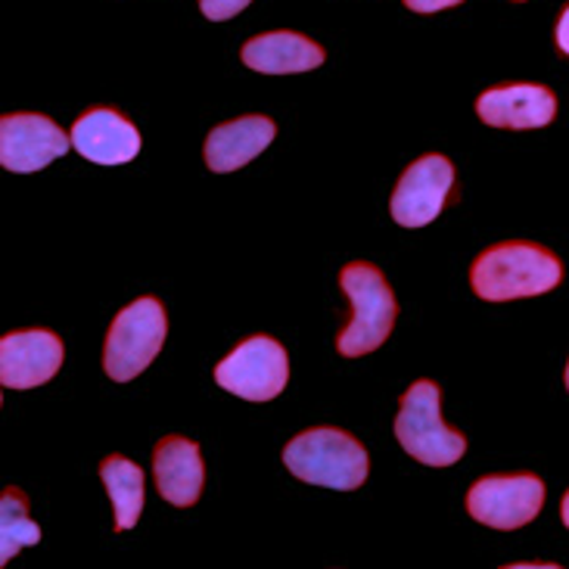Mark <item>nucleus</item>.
Wrapping results in <instances>:
<instances>
[{"label":"nucleus","mask_w":569,"mask_h":569,"mask_svg":"<svg viewBox=\"0 0 569 569\" xmlns=\"http://www.w3.org/2000/svg\"><path fill=\"white\" fill-rule=\"evenodd\" d=\"M339 287L349 296L355 315L352 323L339 333L337 352L346 358L377 352L389 339L396 318H399V302L380 274V268H373L370 262L346 264L339 274Z\"/></svg>","instance_id":"nucleus-3"},{"label":"nucleus","mask_w":569,"mask_h":569,"mask_svg":"<svg viewBox=\"0 0 569 569\" xmlns=\"http://www.w3.org/2000/svg\"><path fill=\"white\" fill-rule=\"evenodd\" d=\"M560 517H563V526L569 529V492L563 495V505H560Z\"/></svg>","instance_id":"nucleus-21"},{"label":"nucleus","mask_w":569,"mask_h":569,"mask_svg":"<svg viewBox=\"0 0 569 569\" xmlns=\"http://www.w3.org/2000/svg\"><path fill=\"white\" fill-rule=\"evenodd\" d=\"M72 147L97 166H124L140 153V134L116 109H91L72 124Z\"/></svg>","instance_id":"nucleus-12"},{"label":"nucleus","mask_w":569,"mask_h":569,"mask_svg":"<svg viewBox=\"0 0 569 569\" xmlns=\"http://www.w3.org/2000/svg\"><path fill=\"white\" fill-rule=\"evenodd\" d=\"M567 389H569V365H567Z\"/></svg>","instance_id":"nucleus-22"},{"label":"nucleus","mask_w":569,"mask_h":569,"mask_svg":"<svg viewBox=\"0 0 569 569\" xmlns=\"http://www.w3.org/2000/svg\"><path fill=\"white\" fill-rule=\"evenodd\" d=\"M557 47H560V53L569 57V7L560 13V22H557Z\"/></svg>","instance_id":"nucleus-20"},{"label":"nucleus","mask_w":569,"mask_h":569,"mask_svg":"<svg viewBox=\"0 0 569 569\" xmlns=\"http://www.w3.org/2000/svg\"><path fill=\"white\" fill-rule=\"evenodd\" d=\"M69 147H72V134H66L47 116L16 112L0 119V166L7 171H19V174L41 171L53 159L69 153Z\"/></svg>","instance_id":"nucleus-9"},{"label":"nucleus","mask_w":569,"mask_h":569,"mask_svg":"<svg viewBox=\"0 0 569 569\" xmlns=\"http://www.w3.org/2000/svg\"><path fill=\"white\" fill-rule=\"evenodd\" d=\"M283 463L296 479L323 486V489H337V492H352L358 486H365L370 470L365 446L355 436L333 430V427L299 432L290 446L283 448Z\"/></svg>","instance_id":"nucleus-2"},{"label":"nucleus","mask_w":569,"mask_h":569,"mask_svg":"<svg viewBox=\"0 0 569 569\" xmlns=\"http://www.w3.org/2000/svg\"><path fill=\"white\" fill-rule=\"evenodd\" d=\"M545 508V482L532 473L486 477L467 492L470 517L492 529H520L532 523Z\"/></svg>","instance_id":"nucleus-7"},{"label":"nucleus","mask_w":569,"mask_h":569,"mask_svg":"<svg viewBox=\"0 0 569 569\" xmlns=\"http://www.w3.org/2000/svg\"><path fill=\"white\" fill-rule=\"evenodd\" d=\"M451 187H455V166L446 156H420L399 178L389 212L401 228H423L446 209Z\"/></svg>","instance_id":"nucleus-8"},{"label":"nucleus","mask_w":569,"mask_h":569,"mask_svg":"<svg viewBox=\"0 0 569 569\" xmlns=\"http://www.w3.org/2000/svg\"><path fill=\"white\" fill-rule=\"evenodd\" d=\"M252 0H200V10L206 13V19L212 22H221V19H231V16L243 13Z\"/></svg>","instance_id":"nucleus-18"},{"label":"nucleus","mask_w":569,"mask_h":569,"mask_svg":"<svg viewBox=\"0 0 569 569\" xmlns=\"http://www.w3.org/2000/svg\"><path fill=\"white\" fill-rule=\"evenodd\" d=\"M477 116L492 128L532 131L555 122L557 97L545 84H498L479 93Z\"/></svg>","instance_id":"nucleus-11"},{"label":"nucleus","mask_w":569,"mask_h":569,"mask_svg":"<svg viewBox=\"0 0 569 569\" xmlns=\"http://www.w3.org/2000/svg\"><path fill=\"white\" fill-rule=\"evenodd\" d=\"M100 479L116 508V532L134 529L143 513V482H147L143 470L122 455H109L107 461L100 463Z\"/></svg>","instance_id":"nucleus-16"},{"label":"nucleus","mask_w":569,"mask_h":569,"mask_svg":"<svg viewBox=\"0 0 569 569\" xmlns=\"http://www.w3.org/2000/svg\"><path fill=\"white\" fill-rule=\"evenodd\" d=\"M399 446L427 467H451L463 458L467 439L451 430L439 411V386L432 380H417L405 396L396 415Z\"/></svg>","instance_id":"nucleus-4"},{"label":"nucleus","mask_w":569,"mask_h":569,"mask_svg":"<svg viewBox=\"0 0 569 569\" xmlns=\"http://www.w3.org/2000/svg\"><path fill=\"white\" fill-rule=\"evenodd\" d=\"M240 60L264 76H292L318 69L323 62V47L299 31H268L249 38L240 50Z\"/></svg>","instance_id":"nucleus-15"},{"label":"nucleus","mask_w":569,"mask_h":569,"mask_svg":"<svg viewBox=\"0 0 569 569\" xmlns=\"http://www.w3.org/2000/svg\"><path fill=\"white\" fill-rule=\"evenodd\" d=\"M166 333H169L166 308L153 296L138 299L119 311L109 327L107 349H103V368L109 377L116 383H128L143 373L156 361V355L162 352Z\"/></svg>","instance_id":"nucleus-5"},{"label":"nucleus","mask_w":569,"mask_h":569,"mask_svg":"<svg viewBox=\"0 0 569 569\" xmlns=\"http://www.w3.org/2000/svg\"><path fill=\"white\" fill-rule=\"evenodd\" d=\"M563 278V264L555 252L536 243H498L473 262L470 283L486 302H510L551 292Z\"/></svg>","instance_id":"nucleus-1"},{"label":"nucleus","mask_w":569,"mask_h":569,"mask_svg":"<svg viewBox=\"0 0 569 569\" xmlns=\"http://www.w3.org/2000/svg\"><path fill=\"white\" fill-rule=\"evenodd\" d=\"M278 124L264 116H243L233 122L218 124L206 138V166L218 174L243 169L256 156L271 147Z\"/></svg>","instance_id":"nucleus-14"},{"label":"nucleus","mask_w":569,"mask_h":569,"mask_svg":"<svg viewBox=\"0 0 569 569\" xmlns=\"http://www.w3.org/2000/svg\"><path fill=\"white\" fill-rule=\"evenodd\" d=\"M458 3H463V0H405V7L415 13H442V10L458 7Z\"/></svg>","instance_id":"nucleus-19"},{"label":"nucleus","mask_w":569,"mask_h":569,"mask_svg":"<svg viewBox=\"0 0 569 569\" xmlns=\"http://www.w3.org/2000/svg\"><path fill=\"white\" fill-rule=\"evenodd\" d=\"M290 380V358L278 339L249 337L216 368V383L247 401H271Z\"/></svg>","instance_id":"nucleus-6"},{"label":"nucleus","mask_w":569,"mask_h":569,"mask_svg":"<svg viewBox=\"0 0 569 569\" xmlns=\"http://www.w3.org/2000/svg\"><path fill=\"white\" fill-rule=\"evenodd\" d=\"M62 342L50 330H19L0 339V383L7 389H34L62 368Z\"/></svg>","instance_id":"nucleus-10"},{"label":"nucleus","mask_w":569,"mask_h":569,"mask_svg":"<svg viewBox=\"0 0 569 569\" xmlns=\"http://www.w3.org/2000/svg\"><path fill=\"white\" fill-rule=\"evenodd\" d=\"M38 541H41V526L29 517L26 495L7 489L0 495V563H10L16 551Z\"/></svg>","instance_id":"nucleus-17"},{"label":"nucleus","mask_w":569,"mask_h":569,"mask_svg":"<svg viewBox=\"0 0 569 569\" xmlns=\"http://www.w3.org/2000/svg\"><path fill=\"white\" fill-rule=\"evenodd\" d=\"M153 477L159 495L174 508H193L202 495V455L184 436H166L153 451Z\"/></svg>","instance_id":"nucleus-13"}]
</instances>
